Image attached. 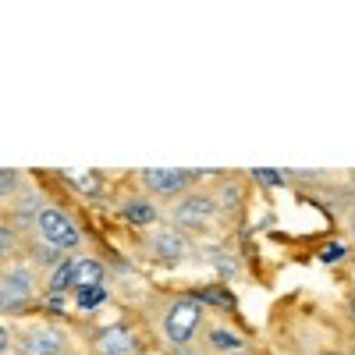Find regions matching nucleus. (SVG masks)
I'll list each match as a JSON object with an SVG mask.
<instances>
[{
	"label": "nucleus",
	"mask_w": 355,
	"mask_h": 355,
	"mask_svg": "<svg viewBox=\"0 0 355 355\" xmlns=\"http://www.w3.org/2000/svg\"><path fill=\"white\" fill-rule=\"evenodd\" d=\"M40 302V270L25 263H8L0 270V313L18 316Z\"/></svg>",
	"instance_id": "obj_1"
},
{
	"label": "nucleus",
	"mask_w": 355,
	"mask_h": 355,
	"mask_svg": "<svg viewBox=\"0 0 355 355\" xmlns=\"http://www.w3.org/2000/svg\"><path fill=\"white\" fill-rule=\"evenodd\" d=\"M202 302L196 299V295L189 291V295H178V299L167 306V313H164V334H167V345H174V348H189V341L199 334V327H202Z\"/></svg>",
	"instance_id": "obj_2"
},
{
	"label": "nucleus",
	"mask_w": 355,
	"mask_h": 355,
	"mask_svg": "<svg viewBox=\"0 0 355 355\" xmlns=\"http://www.w3.org/2000/svg\"><path fill=\"white\" fill-rule=\"evenodd\" d=\"M217 220H220V210H217L214 196H206V192H185L171 206V224L185 234H202Z\"/></svg>",
	"instance_id": "obj_3"
},
{
	"label": "nucleus",
	"mask_w": 355,
	"mask_h": 355,
	"mask_svg": "<svg viewBox=\"0 0 355 355\" xmlns=\"http://www.w3.org/2000/svg\"><path fill=\"white\" fill-rule=\"evenodd\" d=\"M36 239L40 242H46V245H53L57 252H78L82 249V231H78V224L61 210V206H43V214L36 217Z\"/></svg>",
	"instance_id": "obj_4"
},
{
	"label": "nucleus",
	"mask_w": 355,
	"mask_h": 355,
	"mask_svg": "<svg viewBox=\"0 0 355 355\" xmlns=\"http://www.w3.org/2000/svg\"><path fill=\"white\" fill-rule=\"evenodd\" d=\"M139 182L150 196L178 202L185 192H192V185L199 182V178H196V171H182V167H146L139 174Z\"/></svg>",
	"instance_id": "obj_5"
},
{
	"label": "nucleus",
	"mask_w": 355,
	"mask_h": 355,
	"mask_svg": "<svg viewBox=\"0 0 355 355\" xmlns=\"http://www.w3.org/2000/svg\"><path fill=\"white\" fill-rule=\"evenodd\" d=\"M146 252H150V259H157V263L174 266V263L192 256V239L178 227H157V231L146 234Z\"/></svg>",
	"instance_id": "obj_6"
},
{
	"label": "nucleus",
	"mask_w": 355,
	"mask_h": 355,
	"mask_svg": "<svg viewBox=\"0 0 355 355\" xmlns=\"http://www.w3.org/2000/svg\"><path fill=\"white\" fill-rule=\"evenodd\" d=\"M18 355H64L68 352V334L53 323H36V327H25L15 338Z\"/></svg>",
	"instance_id": "obj_7"
},
{
	"label": "nucleus",
	"mask_w": 355,
	"mask_h": 355,
	"mask_svg": "<svg viewBox=\"0 0 355 355\" xmlns=\"http://www.w3.org/2000/svg\"><path fill=\"white\" fill-rule=\"evenodd\" d=\"M96 355H142V341L128 323H110L93 338Z\"/></svg>",
	"instance_id": "obj_8"
},
{
	"label": "nucleus",
	"mask_w": 355,
	"mask_h": 355,
	"mask_svg": "<svg viewBox=\"0 0 355 355\" xmlns=\"http://www.w3.org/2000/svg\"><path fill=\"white\" fill-rule=\"evenodd\" d=\"M214 196V202H217V210H220V217H239L242 214V206H245V189H242V182L239 178H224V182L210 192Z\"/></svg>",
	"instance_id": "obj_9"
},
{
	"label": "nucleus",
	"mask_w": 355,
	"mask_h": 355,
	"mask_svg": "<svg viewBox=\"0 0 355 355\" xmlns=\"http://www.w3.org/2000/svg\"><path fill=\"white\" fill-rule=\"evenodd\" d=\"M192 295L202 302V309L210 306V309H220V313H234V306H239L234 295L227 291V284H199Z\"/></svg>",
	"instance_id": "obj_10"
},
{
	"label": "nucleus",
	"mask_w": 355,
	"mask_h": 355,
	"mask_svg": "<svg viewBox=\"0 0 355 355\" xmlns=\"http://www.w3.org/2000/svg\"><path fill=\"white\" fill-rule=\"evenodd\" d=\"M121 217L132 227H150V224H157V206L142 196H132L128 202H121Z\"/></svg>",
	"instance_id": "obj_11"
},
{
	"label": "nucleus",
	"mask_w": 355,
	"mask_h": 355,
	"mask_svg": "<svg viewBox=\"0 0 355 355\" xmlns=\"http://www.w3.org/2000/svg\"><path fill=\"white\" fill-rule=\"evenodd\" d=\"M25 252L33 256V266H36V270H40V266H46V270H57V266H61V263L68 259L64 252H57L53 245L40 242L36 234H28V239H25Z\"/></svg>",
	"instance_id": "obj_12"
},
{
	"label": "nucleus",
	"mask_w": 355,
	"mask_h": 355,
	"mask_svg": "<svg viewBox=\"0 0 355 355\" xmlns=\"http://www.w3.org/2000/svg\"><path fill=\"white\" fill-rule=\"evenodd\" d=\"M18 252H25L21 231H18L8 217H0V259H4V266H8V259H15Z\"/></svg>",
	"instance_id": "obj_13"
},
{
	"label": "nucleus",
	"mask_w": 355,
	"mask_h": 355,
	"mask_svg": "<svg viewBox=\"0 0 355 355\" xmlns=\"http://www.w3.org/2000/svg\"><path fill=\"white\" fill-rule=\"evenodd\" d=\"M206 345H210L214 352H224V355H239L245 352V341L239 334H231L224 327H210V334H206Z\"/></svg>",
	"instance_id": "obj_14"
},
{
	"label": "nucleus",
	"mask_w": 355,
	"mask_h": 355,
	"mask_svg": "<svg viewBox=\"0 0 355 355\" xmlns=\"http://www.w3.org/2000/svg\"><path fill=\"white\" fill-rule=\"evenodd\" d=\"M206 259H210V266H214L220 277H239V270H242V263L234 259V252H227V249H220V245L206 249Z\"/></svg>",
	"instance_id": "obj_15"
},
{
	"label": "nucleus",
	"mask_w": 355,
	"mask_h": 355,
	"mask_svg": "<svg viewBox=\"0 0 355 355\" xmlns=\"http://www.w3.org/2000/svg\"><path fill=\"white\" fill-rule=\"evenodd\" d=\"M71 299H75V306H78L82 313H93V309L107 306V299H110V288H107V284H96V288H82V291H75V295H71Z\"/></svg>",
	"instance_id": "obj_16"
},
{
	"label": "nucleus",
	"mask_w": 355,
	"mask_h": 355,
	"mask_svg": "<svg viewBox=\"0 0 355 355\" xmlns=\"http://www.w3.org/2000/svg\"><path fill=\"white\" fill-rule=\"evenodd\" d=\"M71 189H78L85 199H103V174L100 171H85V174L71 178Z\"/></svg>",
	"instance_id": "obj_17"
},
{
	"label": "nucleus",
	"mask_w": 355,
	"mask_h": 355,
	"mask_svg": "<svg viewBox=\"0 0 355 355\" xmlns=\"http://www.w3.org/2000/svg\"><path fill=\"white\" fill-rule=\"evenodd\" d=\"M25 189V178L18 171H8V167H0V206H4L11 196H18Z\"/></svg>",
	"instance_id": "obj_18"
},
{
	"label": "nucleus",
	"mask_w": 355,
	"mask_h": 355,
	"mask_svg": "<svg viewBox=\"0 0 355 355\" xmlns=\"http://www.w3.org/2000/svg\"><path fill=\"white\" fill-rule=\"evenodd\" d=\"M249 174H252V182H259L263 189H281V185L288 182L284 171H270V167H252Z\"/></svg>",
	"instance_id": "obj_19"
},
{
	"label": "nucleus",
	"mask_w": 355,
	"mask_h": 355,
	"mask_svg": "<svg viewBox=\"0 0 355 355\" xmlns=\"http://www.w3.org/2000/svg\"><path fill=\"white\" fill-rule=\"evenodd\" d=\"M345 256H348V245H341V242L323 245V249H320V263H331V266H334V263H341Z\"/></svg>",
	"instance_id": "obj_20"
},
{
	"label": "nucleus",
	"mask_w": 355,
	"mask_h": 355,
	"mask_svg": "<svg viewBox=\"0 0 355 355\" xmlns=\"http://www.w3.org/2000/svg\"><path fill=\"white\" fill-rule=\"evenodd\" d=\"M8 348H11V334L4 331V323H0V355H8Z\"/></svg>",
	"instance_id": "obj_21"
},
{
	"label": "nucleus",
	"mask_w": 355,
	"mask_h": 355,
	"mask_svg": "<svg viewBox=\"0 0 355 355\" xmlns=\"http://www.w3.org/2000/svg\"><path fill=\"white\" fill-rule=\"evenodd\" d=\"M345 227H348V239L355 242V210H348V217H345Z\"/></svg>",
	"instance_id": "obj_22"
},
{
	"label": "nucleus",
	"mask_w": 355,
	"mask_h": 355,
	"mask_svg": "<svg viewBox=\"0 0 355 355\" xmlns=\"http://www.w3.org/2000/svg\"><path fill=\"white\" fill-rule=\"evenodd\" d=\"M348 309H352V316H355V295H352V299H348Z\"/></svg>",
	"instance_id": "obj_23"
},
{
	"label": "nucleus",
	"mask_w": 355,
	"mask_h": 355,
	"mask_svg": "<svg viewBox=\"0 0 355 355\" xmlns=\"http://www.w3.org/2000/svg\"><path fill=\"white\" fill-rule=\"evenodd\" d=\"M178 355H199V352H189V348H185V352H178Z\"/></svg>",
	"instance_id": "obj_24"
},
{
	"label": "nucleus",
	"mask_w": 355,
	"mask_h": 355,
	"mask_svg": "<svg viewBox=\"0 0 355 355\" xmlns=\"http://www.w3.org/2000/svg\"><path fill=\"white\" fill-rule=\"evenodd\" d=\"M327 355H348V352H327Z\"/></svg>",
	"instance_id": "obj_25"
},
{
	"label": "nucleus",
	"mask_w": 355,
	"mask_h": 355,
	"mask_svg": "<svg viewBox=\"0 0 355 355\" xmlns=\"http://www.w3.org/2000/svg\"><path fill=\"white\" fill-rule=\"evenodd\" d=\"M0 270H4V259H0Z\"/></svg>",
	"instance_id": "obj_26"
},
{
	"label": "nucleus",
	"mask_w": 355,
	"mask_h": 355,
	"mask_svg": "<svg viewBox=\"0 0 355 355\" xmlns=\"http://www.w3.org/2000/svg\"><path fill=\"white\" fill-rule=\"evenodd\" d=\"M239 355H249V352H239Z\"/></svg>",
	"instance_id": "obj_27"
}]
</instances>
